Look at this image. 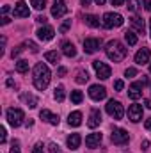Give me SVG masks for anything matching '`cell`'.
Wrapping results in <instances>:
<instances>
[{
  "label": "cell",
  "instance_id": "6da1fadb",
  "mask_svg": "<svg viewBox=\"0 0 151 153\" xmlns=\"http://www.w3.org/2000/svg\"><path fill=\"white\" fill-rule=\"evenodd\" d=\"M50 78H52V73L48 70V66L44 62H38L34 66V85L39 91H44L50 84Z\"/></svg>",
  "mask_w": 151,
  "mask_h": 153
},
{
  "label": "cell",
  "instance_id": "1f68e13d",
  "mask_svg": "<svg viewBox=\"0 0 151 153\" xmlns=\"http://www.w3.org/2000/svg\"><path fill=\"white\" fill-rule=\"evenodd\" d=\"M139 5H141V0H128V9L132 11V13H135L137 9H139Z\"/></svg>",
  "mask_w": 151,
  "mask_h": 153
},
{
  "label": "cell",
  "instance_id": "30bf717a",
  "mask_svg": "<svg viewBox=\"0 0 151 153\" xmlns=\"http://www.w3.org/2000/svg\"><path fill=\"white\" fill-rule=\"evenodd\" d=\"M128 119L132 123H139L142 119V105H139V103L130 105L128 107Z\"/></svg>",
  "mask_w": 151,
  "mask_h": 153
},
{
  "label": "cell",
  "instance_id": "484cf974",
  "mask_svg": "<svg viewBox=\"0 0 151 153\" xmlns=\"http://www.w3.org/2000/svg\"><path fill=\"white\" fill-rule=\"evenodd\" d=\"M16 71H18V73H27V71H29V61L20 59V61L16 62Z\"/></svg>",
  "mask_w": 151,
  "mask_h": 153
},
{
  "label": "cell",
  "instance_id": "5bb4252c",
  "mask_svg": "<svg viewBox=\"0 0 151 153\" xmlns=\"http://www.w3.org/2000/svg\"><path fill=\"white\" fill-rule=\"evenodd\" d=\"M150 57H151V52L150 48H141L137 53H135V62L137 64H146V62H150Z\"/></svg>",
  "mask_w": 151,
  "mask_h": 153
},
{
  "label": "cell",
  "instance_id": "f546056e",
  "mask_svg": "<svg viewBox=\"0 0 151 153\" xmlns=\"http://www.w3.org/2000/svg\"><path fill=\"white\" fill-rule=\"evenodd\" d=\"M82 100H84V94H82V91H71V102L78 105V103H82Z\"/></svg>",
  "mask_w": 151,
  "mask_h": 153
},
{
  "label": "cell",
  "instance_id": "603a6c76",
  "mask_svg": "<svg viewBox=\"0 0 151 153\" xmlns=\"http://www.w3.org/2000/svg\"><path fill=\"white\" fill-rule=\"evenodd\" d=\"M68 123H70L71 126H80V125H82V112H78V111L71 112L70 117H68Z\"/></svg>",
  "mask_w": 151,
  "mask_h": 153
},
{
  "label": "cell",
  "instance_id": "8d00e7d4",
  "mask_svg": "<svg viewBox=\"0 0 151 153\" xmlns=\"http://www.w3.org/2000/svg\"><path fill=\"white\" fill-rule=\"evenodd\" d=\"M21 52H23V45H21V46H16V48H14V50L11 52V55H13V57H18V55L21 53Z\"/></svg>",
  "mask_w": 151,
  "mask_h": 153
},
{
  "label": "cell",
  "instance_id": "ab89813d",
  "mask_svg": "<svg viewBox=\"0 0 151 153\" xmlns=\"http://www.w3.org/2000/svg\"><path fill=\"white\" fill-rule=\"evenodd\" d=\"M48 150H50V153H62V152H61V148H59L57 144H53V143L48 146Z\"/></svg>",
  "mask_w": 151,
  "mask_h": 153
},
{
  "label": "cell",
  "instance_id": "f1b7e54d",
  "mask_svg": "<svg viewBox=\"0 0 151 153\" xmlns=\"http://www.w3.org/2000/svg\"><path fill=\"white\" fill-rule=\"evenodd\" d=\"M76 84H85L87 80H89V75H87V71H84V70H80L78 73H76Z\"/></svg>",
  "mask_w": 151,
  "mask_h": 153
},
{
  "label": "cell",
  "instance_id": "4fadbf2b",
  "mask_svg": "<svg viewBox=\"0 0 151 153\" xmlns=\"http://www.w3.org/2000/svg\"><path fill=\"white\" fill-rule=\"evenodd\" d=\"M100 123H101V112H100L98 109H93L91 114H89L87 126H89V128H96V126H100Z\"/></svg>",
  "mask_w": 151,
  "mask_h": 153
},
{
  "label": "cell",
  "instance_id": "836d02e7",
  "mask_svg": "<svg viewBox=\"0 0 151 153\" xmlns=\"http://www.w3.org/2000/svg\"><path fill=\"white\" fill-rule=\"evenodd\" d=\"M70 27H71V20H66V22H64V23L61 25V29H59V30H61V32H66V30H68Z\"/></svg>",
  "mask_w": 151,
  "mask_h": 153
},
{
  "label": "cell",
  "instance_id": "db71d44e",
  "mask_svg": "<svg viewBox=\"0 0 151 153\" xmlns=\"http://www.w3.org/2000/svg\"><path fill=\"white\" fill-rule=\"evenodd\" d=\"M150 34H151V20H150Z\"/></svg>",
  "mask_w": 151,
  "mask_h": 153
},
{
  "label": "cell",
  "instance_id": "d590c367",
  "mask_svg": "<svg viewBox=\"0 0 151 153\" xmlns=\"http://www.w3.org/2000/svg\"><path fill=\"white\" fill-rule=\"evenodd\" d=\"M124 75L128 76V78H132V76H135V75H137V70H135V68H128V70L124 71Z\"/></svg>",
  "mask_w": 151,
  "mask_h": 153
},
{
  "label": "cell",
  "instance_id": "f907efd6",
  "mask_svg": "<svg viewBox=\"0 0 151 153\" xmlns=\"http://www.w3.org/2000/svg\"><path fill=\"white\" fill-rule=\"evenodd\" d=\"M80 2H82V5H85V7L91 5V0H80Z\"/></svg>",
  "mask_w": 151,
  "mask_h": 153
},
{
  "label": "cell",
  "instance_id": "f5cc1de1",
  "mask_svg": "<svg viewBox=\"0 0 151 153\" xmlns=\"http://www.w3.org/2000/svg\"><path fill=\"white\" fill-rule=\"evenodd\" d=\"M94 2H96L98 5H103V4H105V0H94Z\"/></svg>",
  "mask_w": 151,
  "mask_h": 153
},
{
  "label": "cell",
  "instance_id": "e575fe53",
  "mask_svg": "<svg viewBox=\"0 0 151 153\" xmlns=\"http://www.w3.org/2000/svg\"><path fill=\"white\" fill-rule=\"evenodd\" d=\"M123 87H124V82L123 80H115L114 82V89L115 91H123Z\"/></svg>",
  "mask_w": 151,
  "mask_h": 153
},
{
  "label": "cell",
  "instance_id": "ee69618b",
  "mask_svg": "<svg viewBox=\"0 0 151 153\" xmlns=\"http://www.w3.org/2000/svg\"><path fill=\"white\" fill-rule=\"evenodd\" d=\"M141 148H142V150H148V148H150V141H142Z\"/></svg>",
  "mask_w": 151,
  "mask_h": 153
},
{
  "label": "cell",
  "instance_id": "f6af8a7d",
  "mask_svg": "<svg viewBox=\"0 0 151 153\" xmlns=\"http://www.w3.org/2000/svg\"><path fill=\"white\" fill-rule=\"evenodd\" d=\"M36 22H39V23H44V22H46V18H44L43 14H39L38 18H36Z\"/></svg>",
  "mask_w": 151,
  "mask_h": 153
},
{
  "label": "cell",
  "instance_id": "d6986e66",
  "mask_svg": "<svg viewBox=\"0 0 151 153\" xmlns=\"http://www.w3.org/2000/svg\"><path fill=\"white\" fill-rule=\"evenodd\" d=\"M130 22H132V27H133V30H135V32H139V34H144V30H146V23H144V20H142V18H139V16H133Z\"/></svg>",
  "mask_w": 151,
  "mask_h": 153
},
{
  "label": "cell",
  "instance_id": "60d3db41",
  "mask_svg": "<svg viewBox=\"0 0 151 153\" xmlns=\"http://www.w3.org/2000/svg\"><path fill=\"white\" fill-rule=\"evenodd\" d=\"M25 45H27V46H30V50H32L34 53H36V52L39 50V48H38V45H36V43H32V41H27Z\"/></svg>",
  "mask_w": 151,
  "mask_h": 153
},
{
  "label": "cell",
  "instance_id": "3957f363",
  "mask_svg": "<svg viewBox=\"0 0 151 153\" xmlns=\"http://www.w3.org/2000/svg\"><path fill=\"white\" fill-rule=\"evenodd\" d=\"M123 23H124V20H123V16H121L119 13H105V14H103V22H101V25H103L105 29L121 27Z\"/></svg>",
  "mask_w": 151,
  "mask_h": 153
},
{
  "label": "cell",
  "instance_id": "9a60e30c",
  "mask_svg": "<svg viewBox=\"0 0 151 153\" xmlns=\"http://www.w3.org/2000/svg\"><path fill=\"white\" fill-rule=\"evenodd\" d=\"M66 13H68V7H66L64 2H55L53 4V7H52V16L53 18H62Z\"/></svg>",
  "mask_w": 151,
  "mask_h": 153
},
{
  "label": "cell",
  "instance_id": "7c38bea8",
  "mask_svg": "<svg viewBox=\"0 0 151 153\" xmlns=\"http://www.w3.org/2000/svg\"><path fill=\"white\" fill-rule=\"evenodd\" d=\"M142 82H133L132 85H130V89H128V96L132 98V100H139L141 96H142Z\"/></svg>",
  "mask_w": 151,
  "mask_h": 153
},
{
  "label": "cell",
  "instance_id": "8992f818",
  "mask_svg": "<svg viewBox=\"0 0 151 153\" xmlns=\"http://www.w3.org/2000/svg\"><path fill=\"white\" fill-rule=\"evenodd\" d=\"M23 119H25V114H23L21 109H14L13 107V109L7 111V121H9L11 126H20L23 123Z\"/></svg>",
  "mask_w": 151,
  "mask_h": 153
},
{
  "label": "cell",
  "instance_id": "11a10c76",
  "mask_svg": "<svg viewBox=\"0 0 151 153\" xmlns=\"http://www.w3.org/2000/svg\"><path fill=\"white\" fill-rule=\"evenodd\" d=\"M53 2H62V0H53Z\"/></svg>",
  "mask_w": 151,
  "mask_h": 153
},
{
  "label": "cell",
  "instance_id": "bcb514c9",
  "mask_svg": "<svg viewBox=\"0 0 151 153\" xmlns=\"http://www.w3.org/2000/svg\"><path fill=\"white\" fill-rule=\"evenodd\" d=\"M112 2V5H123L124 4V0H110Z\"/></svg>",
  "mask_w": 151,
  "mask_h": 153
},
{
  "label": "cell",
  "instance_id": "e0dca14e",
  "mask_svg": "<svg viewBox=\"0 0 151 153\" xmlns=\"http://www.w3.org/2000/svg\"><path fill=\"white\" fill-rule=\"evenodd\" d=\"M36 34H38V38H39V39H43V41H50V39L53 38L55 30H53L52 27H48V25H46V27H41V29H39Z\"/></svg>",
  "mask_w": 151,
  "mask_h": 153
},
{
  "label": "cell",
  "instance_id": "44dd1931",
  "mask_svg": "<svg viewBox=\"0 0 151 153\" xmlns=\"http://www.w3.org/2000/svg\"><path fill=\"white\" fill-rule=\"evenodd\" d=\"M20 98H21V102H23V103H27L30 109H34V107L38 105V98H36L34 94H30V93H21V96H20Z\"/></svg>",
  "mask_w": 151,
  "mask_h": 153
},
{
  "label": "cell",
  "instance_id": "4316f807",
  "mask_svg": "<svg viewBox=\"0 0 151 153\" xmlns=\"http://www.w3.org/2000/svg\"><path fill=\"white\" fill-rule=\"evenodd\" d=\"M124 39H126V43H128L130 46L137 45V36H135L133 30H126V32H124Z\"/></svg>",
  "mask_w": 151,
  "mask_h": 153
},
{
  "label": "cell",
  "instance_id": "c3c4849f",
  "mask_svg": "<svg viewBox=\"0 0 151 153\" xmlns=\"http://www.w3.org/2000/svg\"><path fill=\"white\" fill-rule=\"evenodd\" d=\"M2 13H4V16H5V14L9 13V5H4V7H2Z\"/></svg>",
  "mask_w": 151,
  "mask_h": 153
},
{
  "label": "cell",
  "instance_id": "52a82bcc",
  "mask_svg": "<svg viewBox=\"0 0 151 153\" xmlns=\"http://www.w3.org/2000/svg\"><path fill=\"white\" fill-rule=\"evenodd\" d=\"M93 68H94V71H96L98 78H101V80H107L109 76L112 75L110 66L105 64V62H101V61H94V62H93Z\"/></svg>",
  "mask_w": 151,
  "mask_h": 153
},
{
  "label": "cell",
  "instance_id": "9c48e42d",
  "mask_svg": "<svg viewBox=\"0 0 151 153\" xmlns=\"http://www.w3.org/2000/svg\"><path fill=\"white\" fill-rule=\"evenodd\" d=\"M100 46H101V39L98 38H87L84 41V52L85 53H94L100 50Z\"/></svg>",
  "mask_w": 151,
  "mask_h": 153
},
{
  "label": "cell",
  "instance_id": "83f0119b",
  "mask_svg": "<svg viewBox=\"0 0 151 153\" xmlns=\"http://www.w3.org/2000/svg\"><path fill=\"white\" fill-rule=\"evenodd\" d=\"M64 87L62 85H59V87H55V93H53V98L57 100V102H64Z\"/></svg>",
  "mask_w": 151,
  "mask_h": 153
},
{
  "label": "cell",
  "instance_id": "ffe728a7",
  "mask_svg": "<svg viewBox=\"0 0 151 153\" xmlns=\"http://www.w3.org/2000/svg\"><path fill=\"white\" fill-rule=\"evenodd\" d=\"M66 143H68V148H70V150H76V148L80 146V143H82V137H80V134H71V135L66 139Z\"/></svg>",
  "mask_w": 151,
  "mask_h": 153
},
{
  "label": "cell",
  "instance_id": "7dc6e473",
  "mask_svg": "<svg viewBox=\"0 0 151 153\" xmlns=\"http://www.w3.org/2000/svg\"><path fill=\"white\" fill-rule=\"evenodd\" d=\"M9 22H11V20H9V18H7V16H2V25H7V23H9Z\"/></svg>",
  "mask_w": 151,
  "mask_h": 153
},
{
  "label": "cell",
  "instance_id": "4dcf8cb0",
  "mask_svg": "<svg viewBox=\"0 0 151 153\" xmlns=\"http://www.w3.org/2000/svg\"><path fill=\"white\" fill-rule=\"evenodd\" d=\"M30 5H32L34 9L41 11V9H44V7H46V0H32V2H30Z\"/></svg>",
  "mask_w": 151,
  "mask_h": 153
},
{
  "label": "cell",
  "instance_id": "cb8c5ba5",
  "mask_svg": "<svg viewBox=\"0 0 151 153\" xmlns=\"http://www.w3.org/2000/svg\"><path fill=\"white\" fill-rule=\"evenodd\" d=\"M44 59H46L48 62H52V64H57V62L61 61V55H59V52L52 50V52H46V53H44Z\"/></svg>",
  "mask_w": 151,
  "mask_h": 153
},
{
  "label": "cell",
  "instance_id": "ba28073f",
  "mask_svg": "<svg viewBox=\"0 0 151 153\" xmlns=\"http://www.w3.org/2000/svg\"><path fill=\"white\" fill-rule=\"evenodd\" d=\"M89 96H91L94 102H100V100H103V98L107 96V89H105L103 85H100V84H94V85L89 87Z\"/></svg>",
  "mask_w": 151,
  "mask_h": 153
},
{
  "label": "cell",
  "instance_id": "5b68a950",
  "mask_svg": "<svg viewBox=\"0 0 151 153\" xmlns=\"http://www.w3.org/2000/svg\"><path fill=\"white\" fill-rule=\"evenodd\" d=\"M110 139H112L114 144H117V146H124V144H128L130 135H128V132H126L124 128H114Z\"/></svg>",
  "mask_w": 151,
  "mask_h": 153
},
{
  "label": "cell",
  "instance_id": "7bdbcfd3",
  "mask_svg": "<svg viewBox=\"0 0 151 153\" xmlns=\"http://www.w3.org/2000/svg\"><path fill=\"white\" fill-rule=\"evenodd\" d=\"M57 75H59V76H64V75H66V68H62V66H61V68L57 70Z\"/></svg>",
  "mask_w": 151,
  "mask_h": 153
},
{
  "label": "cell",
  "instance_id": "74e56055",
  "mask_svg": "<svg viewBox=\"0 0 151 153\" xmlns=\"http://www.w3.org/2000/svg\"><path fill=\"white\" fill-rule=\"evenodd\" d=\"M5 139H7V132L4 126H0V143H5Z\"/></svg>",
  "mask_w": 151,
  "mask_h": 153
},
{
  "label": "cell",
  "instance_id": "681fc988",
  "mask_svg": "<svg viewBox=\"0 0 151 153\" xmlns=\"http://www.w3.org/2000/svg\"><path fill=\"white\" fill-rule=\"evenodd\" d=\"M146 128H148V130H151V117H148V119H146Z\"/></svg>",
  "mask_w": 151,
  "mask_h": 153
},
{
  "label": "cell",
  "instance_id": "7402d4cb",
  "mask_svg": "<svg viewBox=\"0 0 151 153\" xmlns=\"http://www.w3.org/2000/svg\"><path fill=\"white\" fill-rule=\"evenodd\" d=\"M62 53L66 55V57H75L76 55V48L73 43H70V41H64L62 43Z\"/></svg>",
  "mask_w": 151,
  "mask_h": 153
},
{
  "label": "cell",
  "instance_id": "816d5d0a",
  "mask_svg": "<svg viewBox=\"0 0 151 153\" xmlns=\"http://www.w3.org/2000/svg\"><path fill=\"white\" fill-rule=\"evenodd\" d=\"M144 105H146L148 109H151V100H144Z\"/></svg>",
  "mask_w": 151,
  "mask_h": 153
},
{
  "label": "cell",
  "instance_id": "d6a6232c",
  "mask_svg": "<svg viewBox=\"0 0 151 153\" xmlns=\"http://www.w3.org/2000/svg\"><path fill=\"white\" fill-rule=\"evenodd\" d=\"M11 153H20V143H18V141H13V144H11Z\"/></svg>",
  "mask_w": 151,
  "mask_h": 153
},
{
  "label": "cell",
  "instance_id": "9f6ffc18",
  "mask_svg": "<svg viewBox=\"0 0 151 153\" xmlns=\"http://www.w3.org/2000/svg\"><path fill=\"white\" fill-rule=\"evenodd\" d=\"M150 73H151V64H150Z\"/></svg>",
  "mask_w": 151,
  "mask_h": 153
},
{
  "label": "cell",
  "instance_id": "7a4b0ae2",
  "mask_svg": "<svg viewBox=\"0 0 151 153\" xmlns=\"http://www.w3.org/2000/svg\"><path fill=\"white\" fill-rule=\"evenodd\" d=\"M105 53H107V57H109L110 61H114V62H121V61L126 57L128 50L124 48L123 43H119L117 39H112V41L107 43V46H105Z\"/></svg>",
  "mask_w": 151,
  "mask_h": 153
},
{
  "label": "cell",
  "instance_id": "2e32d148",
  "mask_svg": "<svg viewBox=\"0 0 151 153\" xmlns=\"http://www.w3.org/2000/svg\"><path fill=\"white\" fill-rule=\"evenodd\" d=\"M100 143H101V134H98V132L89 134V135L85 137V146H87V148H98Z\"/></svg>",
  "mask_w": 151,
  "mask_h": 153
},
{
  "label": "cell",
  "instance_id": "ac0fdd59",
  "mask_svg": "<svg viewBox=\"0 0 151 153\" xmlns=\"http://www.w3.org/2000/svg\"><path fill=\"white\" fill-rule=\"evenodd\" d=\"M39 117H41V119H44V121H48L50 125H59V116L52 114L48 109H43V111L39 112Z\"/></svg>",
  "mask_w": 151,
  "mask_h": 153
},
{
  "label": "cell",
  "instance_id": "277c9868",
  "mask_svg": "<svg viewBox=\"0 0 151 153\" xmlns=\"http://www.w3.org/2000/svg\"><path fill=\"white\" fill-rule=\"evenodd\" d=\"M105 111H107L109 116H112L114 119H121L124 116V109H123V105L117 100H109L107 105H105Z\"/></svg>",
  "mask_w": 151,
  "mask_h": 153
},
{
  "label": "cell",
  "instance_id": "f35d334b",
  "mask_svg": "<svg viewBox=\"0 0 151 153\" xmlns=\"http://www.w3.org/2000/svg\"><path fill=\"white\" fill-rule=\"evenodd\" d=\"M43 148H44V146H43L41 143H38V144L32 148V153H44V150H43Z\"/></svg>",
  "mask_w": 151,
  "mask_h": 153
},
{
  "label": "cell",
  "instance_id": "d4e9b609",
  "mask_svg": "<svg viewBox=\"0 0 151 153\" xmlns=\"http://www.w3.org/2000/svg\"><path fill=\"white\" fill-rule=\"evenodd\" d=\"M85 23H87L89 27H93V29H98V27H100V18L94 16V14H87V16H85Z\"/></svg>",
  "mask_w": 151,
  "mask_h": 153
},
{
  "label": "cell",
  "instance_id": "8fae6325",
  "mask_svg": "<svg viewBox=\"0 0 151 153\" xmlns=\"http://www.w3.org/2000/svg\"><path fill=\"white\" fill-rule=\"evenodd\" d=\"M13 14H14L16 18H29V16H30V9H29V5H27L23 0H20V2L14 5Z\"/></svg>",
  "mask_w": 151,
  "mask_h": 153
},
{
  "label": "cell",
  "instance_id": "b9f144b4",
  "mask_svg": "<svg viewBox=\"0 0 151 153\" xmlns=\"http://www.w3.org/2000/svg\"><path fill=\"white\" fill-rule=\"evenodd\" d=\"M144 9L151 13V0H144Z\"/></svg>",
  "mask_w": 151,
  "mask_h": 153
}]
</instances>
